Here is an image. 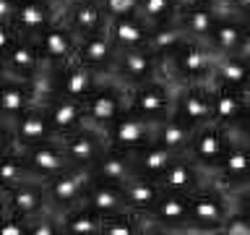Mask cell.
Here are the masks:
<instances>
[{
	"instance_id": "6da1fadb",
	"label": "cell",
	"mask_w": 250,
	"mask_h": 235,
	"mask_svg": "<svg viewBox=\"0 0 250 235\" xmlns=\"http://www.w3.org/2000/svg\"><path fill=\"white\" fill-rule=\"evenodd\" d=\"M219 55L214 47L203 39H190L188 37L175 52L164 60L167 73L177 84H211L214 81V66Z\"/></svg>"
},
{
	"instance_id": "7a4b0ae2",
	"label": "cell",
	"mask_w": 250,
	"mask_h": 235,
	"mask_svg": "<svg viewBox=\"0 0 250 235\" xmlns=\"http://www.w3.org/2000/svg\"><path fill=\"white\" fill-rule=\"evenodd\" d=\"M232 212V193L214 178L190 191V233H219L227 214Z\"/></svg>"
},
{
	"instance_id": "3957f363",
	"label": "cell",
	"mask_w": 250,
	"mask_h": 235,
	"mask_svg": "<svg viewBox=\"0 0 250 235\" xmlns=\"http://www.w3.org/2000/svg\"><path fill=\"white\" fill-rule=\"evenodd\" d=\"M128 102H130V86L120 81L115 73H102V81L97 84V89L83 99L86 123L104 131L109 123H115L128 110Z\"/></svg>"
},
{
	"instance_id": "277c9868",
	"label": "cell",
	"mask_w": 250,
	"mask_h": 235,
	"mask_svg": "<svg viewBox=\"0 0 250 235\" xmlns=\"http://www.w3.org/2000/svg\"><path fill=\"white\" fill-rule=\"evenodd\" d=\"M175 89H177V81L175 78H164V76H156V78H151V81L136 84V86H130L128 107L133 110V113L159 123L172 113Z\"/></svg>"
},
{
	"instance_id": "5b68a950",
	"label": "cell",
	"mask_w": 250,
	"mask_h": 235,
	"mask_svg": "<svg viewBox=\"0 0 250 235\" xmlns=\"http://www.w3.org/2000/svg\"><path fill=\"white\" fill-rule=\"evenodd\" d=\"M229 144H232V131L222 123L211 120V123H203L195 128V136H193L185 154L214 178V172H216L219 164H222Z\"/></svg>"
},
{
	"instance_id": "8992f818",
	"label": "cell",
	"mask_w": 250,
	"mask_h": 235,
	"mask_svg": "<svg viewBox=\"0 0 250 235\" xmlns=\"http://www.w3.org/2000/svg\"><path fill=\"white\" fill-rule=\"evenodd\" d=\"M91 180H94L91 167H78V164H70L68 170L60 172V175L50 178L44 183V188H47V199H50L52 209L60 214V212L83 204L86 201V188H89Z\"/></svg>"
},
{
	"instance_id": "52a82bcc",
	"label": "cell",
	"mask_w": 250,
	"mask_h": 235,
	"mask_svg": "<svg viewBox=\"0 0 250 235\" xmlns=\"http://www.w3.org/2000/svg\"><path fill=\"white\" fill-rule=\"evenodd\" d=\"M102 133H104L109 146L125 149V152H136V149L151 144V141L156 139V123L148 120V118H144V115H138V113H133V110L128 107L115 123H109Z\"/></svg>"
},
{
	"instance_id": "ba28073f",
	"label": "cell",
	"mask_w": 250,
	"mask_h": 235,
	"mask_svg": "<svg viewBox=\"0 0 250 235\" xmlns=\"http://www.w3.org/2000/svg\"><path fill=\"white\" fill-rule=\"evenodd\" d=\"M112 73L128 86H136V84L151 81V78H156V76H164L167 68H164V60L159 58V55H154L146 45V47H133V50H120L117 52Z\"/></svg>"
},
{
	"instance_id": "9c48e42d",
	"label": "cell",
	"mask_w": 250,
	"mask_h": 235,
	"mask_svg": "<svg viewBox=\"0 0 250 235\" xmlns=\"http://www.w3.org/2000/svg\"><path fill=\"white\" fill-rule=\"evenodd\" d=\"M214 180L219 186H224L229 193L250 186V141L242 139L237 131H232V144L227 149L222 164L216 167Z\"/></svg>"
},
{
	"instance_id": "30bf717a",
	"label": "cell",
	"mask_w": 250,
	"mask_h": 235,
	"mask_svg": "<svg viewBox=\"0 0 250 235\" xmlns=\"http://www.w3.org/2000/svg\"><path fill=\"white\" fill-rule=\"evenodd\" d=\"M172 113L195 128L214 120V84H177Z\"/></svg>"
},
{
	"instance_id": "8fae6325",
	"label": "cell",
	"mask_w": 250,
	"mask_h": 235,
	"mask_svg": "<svg viewBox=\"0 0 250 235\" xmlns=\"http://www.w3.org/2000/svg\"><path fill=\"white\" fill-rule=\"evenodd\" d=\"M37 42H39V50H42V58H44L47 66L60 68V66H65V63L76 60L78 37L70 31V26L65 24L62 16H58V19L37 37Z\"/></svg>"
},
{
	"instance_id": "7c38bea8",
	"label": "cell",
	"mask_w": 250,
	"mask_h": 235,
	"mask_svg": "<svg viewBox=\"0 0 250 235\" xmlns=\"http://www.w3.org/2000/svg\"><path fill=\"white\" fill-rule=\"evenodd\" d=\"M19 146V144H16ZM26 164L31 167L34 175H39L42 180H50L55 175H60L62 170L70 167V160L62 149V136L42 141V144H31V146H19Z\"/></svg>"
},
{
	"instance_id": "4fadbf2b",
	"label": "cell",
	"mask_w": 250,
	"mask_h": 235,
	"mask_svg": "<svg viewBox=\"0 0 250 235\" xmlns=\"http://www.w3.org/2000/svg\"><path fill=\"white\" fill-rule=\"evenodd\" d=\"M62 149H65L70 164L78 167H94V162L102 157V152L107 149V139L104 133L94 125L83 123L81 128H76L73 133L62 136Z\"/></svg>"
},
{
	"instance_id": "5bb4252c",
	"label": "cell",
	"mask_w": 250,
	"mask_h": 235,
	"mask_svg": "<svg viewBox=\"0 0 250 235\" xmlns=\"http://www.w3.org/2000/svg\"><path fill=\"white\" fill-rule=\"evenodd\" d=\"M156 230H177L188 233V222H190V193L183 191H164L162 199L156 201V207L148 214Z\"/></svg>"
},
{
	"instance_id": "9a60e30c",
	"label": "cell",
	"mask_w": 250,
	"mask_h": 235,
	"mask_svg": "<svg viewBox=\"0 0 250 235\" xmlns=\"http://www.w3.org/2000/svg\"><path fill=\"white\" fill-rule=\"evenodd\" d=\"M60 16L65 19L70 31L78 37V42H81L83 37L107 29V24H109L102 0H70V3L62 8Z\"/></svg>"
},
{
	"instance_id": "2e32d148",
	"label": "cell",
	"mask_w": 250,
	"mask_h": 235,
	"mask_svg": "<svg viewBox=\"0 0 250 235\" xmlns=\"http://www.w3.org/2000/svg\"><path fill=\"white\" fill-rule=\"evenodd\" d=\"M117 52H120V47L115 45L109 29H102V31H97V34H89V37H83L81 42H78L76 60H81L83 66L94 68L97 73H112Z\"/></svg>"
},
{
	"instance_id": "e0dca14e",
	"label": "cell",
	"mask_w": 250,
	"mask_h": 235,
	"mask_svg": "<svg viewBox=\"0 0 250 235\" xmlns=\"http://www.w3.org/2000/svg\"><path fill=\"white\" fill-rule=\"evenodd\" d=\"M102 81V73L83 66L81 60H70L65 66L55 68V94H65L73 99H86Z\"/></svg>"
},
{
	"instance_id": "ac0fdd59",
	"label": "cell",
	"mask_w": 250,
	"mask_h": 235,
	"mask_svg": "<svg viewBox=\"0 0 250 235\" xmlns=\"http://www.w3.org/2000/svg\"><path fill=\"white\" fill-rule=\"evenodd\" d=\"M47 180H29V183H21L5 191V201H8V212H13L16 217L21 219H34L39 214L52 209L50 199H47Z\"/></svg>"
},
{
	"instance_id": "d6986e66",
	"label": "cell",
	"mask_w": 250,
	"mask_h": 235,
	"mask_svg": "<svg viewBox=\"0 0 250 235\" xmlns=\"http://www.w3.org/2000/svg\"><path fill=\"white\" fill-rule=\"evenodd\" d=\"M206 180H211V175L201 167V164H195L188 154H177L175 162H172L169 167L164 170L159 178H156V183H159L164 191H183V193H190V191H195L198 186L206 183Z\"/></svg>"
},
{
	"instance_id": "ffe728a7",
	"label": "cell",
	"mask_w": 250,
	"mask_h": 235,
	"mask_svg": "<svg viewBox=\"0 0 250 235\" xmlns=\"http://www.w3.org/2000/svg\"><path fill=\"white\" fill-rule=\"evenodd\" d=\"M42 107L58 136H68V133H73L76 128H81L86 123L83 99H73V97H65V94H52Z\"/></svg>"
},
{
	"instance_id": "44dd1931",
	"label": "cell",
	"mask_w": 250,
	"mask_h": 235,
	"mask_svg": "<svg viewBox=\"0 0 250 235\" xmlns=\"http://www.w3.org/2000/svg\"><path fill=\"white\" fill-rule=\"evenodd\" d=\"M219 19H222V13H219L216 3H208V0H190L177 13V21L185 29V34L190 39H203V42L211 37Z\"/></svg>"
},
{
	"instance_id": "7402d4cb",
	"label": "cell",
	"mask_w": 250,
	"mask_h": 235,
	"mask_svg": "<svg viewBox=\"0 0 250 235\" xmlns=\"http://www.w3.org/2000/svg\"><path fill=\"white\" fill-rule=\"evenodd\" d=\"M58 16H60V11L52 0H21L13 26L21 37L37 39Z\"/></svg>"
},
{
	"instance_id": "603a6c76",
	"label": "cell",
	"mask_w": 250,
	"mask_h": 235,
	"mask_svg": "<svg viewBox=\"0 0 250 235\" xmlns=\"http://www.w3.org/2000/svg\"><path fill=\"white\" fill-rule=\"evenodd\" d=\"M206 42L214 47L216 55H240V52H245L248 50V31H245V24H242V16H237V13L222 16Z\"/></svg>"
},
{
	"instance_id": "cb8c5ba5",
	"label": "cell",
	"mask_w": 250,
	"mask_h": 235,
	"mask_svg": "<svg viewBox=\"0 0 250 235\" xmlns=\"http://www.w3.org/2000/svg\"><path fill=\"white\" fill-rule=\"evenodd\" d=\"M3 58H5L8 70H11L13 76H19V78H26V81H31L44 66L39 42L31 39V37H21V34H19V39L11 45V50H8Z\"/></svg>"
},
{
	"instance_id": "d4e9b609",
	"label": "cell",
	"mask_w": 250,
	"mask_h": 235,
	"mask_svg": "<svg viewBox=\"0 0 250 235\" xmlns=\"http://www.w3.org/2000/svg\"><path fill=\"white\" fill-rule=\"evenodd\" d=\"M13 136H16V144L19 146H31V144H42V141L58 139V133H55L44 107L34 105L13 123Z\"/></svg>"
},
{
	"instance_id": "484cf974",
	"label": "cell",
	"mask_w": 250,
	"mask_h": 235,
	"mask_svg": "<svg viewBox=\"0 0 250 235\" xmlns=\"http://www.w3.org/2000/svg\"><path fill=\"white\" fill-rule=\"evenodd\" d=\"M29 107H34V94H31V84L26 78L11 76L8 81L0 84V118L3 120L16 123Z\"/></svg>"
},
{
	"instance_id": "4316f807",
	"label": "cell",
	"mask_w": 250,
	"mask_h": 235,
	"mask_svg": "<svg viewBox=\"0 0 250 235\" xmlns=\"http://www.w3.org/2000/svg\"><path fill=\"white\" fill-rule=\"evenodd\" d=\"M91 172H94V178H102V180H109V183L123 186V183H128L130 178H136V164H133L130 152L107 144L102 157L94 162Z\"/></svg>"
},
{
	"instance_id": "83f0119b",
	"label": "cell",
	"mask_w": 250,
	"mask_h": 235,
	"mask_svg": "<svg viewBox=\"0 0 250 235\" xmlns=\"http://www.w3.org/2000/svg\"><path fill=\"white\" fill-rule=\"evenodd\" d=\"M109 34L120 50H133V47H146L151 37V24L141 13L133 16H120V19H109L107 24Z\"/></svg>"
},
{
	"instance_id": "f1b7e54d",
	"label": "cell",
	"mask_w": 250,
	"mask_h": 235,
	"mask_svg": "<svg viewBox=\"0 0 250 235\" xmlns=\"http://www.w3.org/2000/svg\"><path fill=\"white\" fill-rule=\"evenodd\" d=\"M248 102H250V92L214 84V120L227 125V128H234L242 113H245Z\"/></svg>"
},
{
	"instance_id": "f546056e",
	"label": "cell",
	"mask_w": 250,
	"mask_h": 235,
	"mask_svg": "<svg viewBox=\"0 0 250 235\" xmlns=\"http://www.w3.org/2000/svg\"><path fill=\"white\" fill-rule=\"evenodd\" d=\"M130 157H133V164H136V175L156 180L172 162H175L177 154L172 152L169 146H164L159 139H154L151 144H146V146L136 149V152H130Z\"/></svg>"
},
{
	"instance_id": "4dcf8cb0",
	"label": "cell",
	"mask_w": 250,
	"mask_h": 235,
	"mask_svg": "<svg viewBox=\"0 0 250 235\" xmlns=\"http://www.w3.org/2000/svg\"><path fill=\"white\" fill-rule=\"evenodd\" d=\"M211 84H222L229 89L250 92V60L245 52L240 55H219L216 66H214V81Z\"/></svg>"
},
{
	"instance_id": "1f68e13d",
	"label": "cell",
	"mask_w": 250,
	"mask_h": 235,
	"mask_svg": "<svg viewBox=\"0 0 250 235\" xmlns=\"http://www.w3.org/2000/svg\"><path fill=\"white\" fill-rule=\"evenodd\" d=\"M86 204H91L104 217L117 214V212H128V201H125L123 186L109 183V180H102V178H94L89 183V188H86Z\"/></svg>"
},
{
	"instance_id": "d6a6232c",
	"label": "cell",
	"mask_w": 250,
	"mask_h": 235,
	"mask_svg": "<svg viewBox=\"0 0 250 235\" xmlns=\"http://www.w3.org/2000/svg\"><path fill=\"white\" fill-rule=\"evenodd\" d=\"M123 191H125V201H128V209L136 212V214H151V209L156 207V201L162 199L164 188L156 183L154 178H144V175H136L130 178L128 183H123Z\"/></svg>"
},
{
	"instance_id": "836d02e7",
	"label": "cell",
	"mask_w": 250,
	"mask_h": 235,
	"mask_svg": "<svg viewBox=\"0 0 250 235\" xmlns=\"http://www.w3.org/2000/svg\"><path fill=\"white\" fill-rule=\"evenodd\" d=\"M60 225H62V233L65 235H102L104 214L83 201L73 209L60 212Z\"/></svg>"
},
{
	"instance_id": "e575fe53",
	"label": "cell",
	"mask_w": 250,
	"mask_h": 235,
	"mask_svg": "<svg viewBox=\"0 0 250 235\" xmlns=\"http://www.w3.org/2000/svg\"><path fill=\"white\" fill-rule=\"evenodd\" d=\"M193 136H195V125L188 123L185 118L175 115V113H169L164 120L156 123V139H159L164 146H169L175 154H185Z\"/></svg>"
},
{
	"instance_id": "d590c367",
	"label": "cell",
	"mask_w": 250,
	"mask_h": 235,
	"mask_svg": "<svg viewBox=\"0 0 250 235\" xmlns=\"http://www.w3.org/2000/svg\"><path fill=\"white\" fill-rule=\"evenodd\" d=\"M29 180H42V178L31 172L21 149L13 146L11 152H5L0 157V191H11V188L21 186V183H29Z\"/></svg>"
},
{
	"instance_id": "8d00e7d4",
	"label": "cell",
	"mask_w": 250,
	"mask_h": 235,
	"mask_svg": "<svg viewBox=\"0 0 250 235\" xmlns=\"http://www.w3.org/2000/svg\"><path fill=\"white\" fill-rule=\"evenodd\" d=\"M188 39L185 29L180 26V21H169V24H159V26H151V37H148V50L154 55H159L162 60H167L172 52L177 50Z\"/></svg>"
},
{
	"instance_id": "74e56055",
	"label": "cell",
	"mask_w": 250,
	"mask_h": 235,
	"mask_svg": "<svg viewBox=\"0 0 250 235\" xmlns=\"http://www.w3.org/2000/svg\"><path fill=\"white\" fill-rule=\"evenodd\" d=\"M138 13L144 16V19L151 24V26L177 21L180 0H141V11H138Z\"/></svg>"
},
{
	"instance_id": "f35d334b",
	"label": "cell",
	"mask_w": 250,
	"mask_h": 235,
	"mask_svg": "<svg viewBox=\"0 0 250 235\" xmlns=\"http://www.w3.org/2000/svg\"><path fill=\"white\" fill-rule=\"evenodd\" d=\"M219 233L222 235H250V219L242 214L240 209L232 207V212L227 214V219H224V225H222Z\"/></svg>"
},
{
	"instance_id": "ab89813d",
	"label": "cell",
	"mask_w": 250,
	"mask_h": 235,
	"mask_svg": "<svg viewBox=\"0 0 250 235\" xmlns=\"http://www.w3.org/2000/svg\"><path fill=\"white\" fill-rule=\"evenodd\" d=\"M107 11V19H120V16H133L141 11V0H102Z\"/></svg>"
},
{
	"instance_id": "60d3db41",
	"label": "cell",
	"mask_w": 250,
	"mask_h": 235,
	"mask_svg": "<svg viewBox=\"0 0 250 235\" xmlns=\"http://www.w3.org/2000/svg\"><path fill=\"white\" fill-rule=\"evenodd\" d=\"M16 146V136H13V123H8L0 118V157L5 152H11Z\"/></svg>"
},
{
	"instance_id": "b9f144b4",
	"label": "cell",
	"mask_w": 250,
	"mask_h": 235,
	"mask_svg": "<svg viewBox=\"0 0 250 235\" xmlns=\"http://www.w3.org/2000/svg\"><path fill=\"white\" fill-rule=\"evenodd\" d=\"M19 39V31H16V26H11V24H0V55H5L8 50H11V45Z\"/></svg>"
},
{
	"instance_id": "7bdbcfd3",
	"label": "cell",
	"mask_w": 250,
	"mask_h": 235,
	"mask_svg": "<svg viewBox=\"0 0 250 235\" xmlns=\"http://www.w3.org/2000/svg\"><path fill=\"white\" fill-rule=\"evenodd\" d=\"M16 13H19V0H0V24H16Z\"/></svg>"
},
{
	"instance_id": "ee69618b",
	"label": "cell",
	"mask_w": 250,
	"mask_h": 235,
	"mask_svg": "<svg viewBox=\"0 0 250 235\" xmlns=\"http://www.w3.org/2000/svg\"><path fill=\"white\" fill-rule=\"evenodd\" d=\"M232 207L240 209L242 214L250 219V186L242 188V191H234V193H232Z\"/></svg>"
},
{
	"instance_id": "f6af8a7d",
	"label": "cell",
	"mask_w": 250,
	"mask_h": 235,
	"mask_svg": "<svg viewBox=\"0 0 250 235\" xmlns=\"http://www.w3.org/2000/svg\"><path fill=\"white\" fill-rule=\"evenodd\" d=\"M232 131H237L242 139H248L250 141V102H248V107H245V113H242V118L237 120V125H234Z\"/></svg>"
},
{
	"instance_id": "bcb514c9",
	"label": "cell",
	"mask_w": 250,
	"mask_h": 235,
	"mask_svg": "<svg viewBox=\"0 0 250 235\" xmlns=\"http://www.w3.org/2000/svg\"><path fill=\"white\" fill-rule=\"evenodd\" d=\"M227 5L232 8L234 13H240V16H245V13H250V0H224Z\"/></svg>"
},
{
	"instance_id": "7dc6e473",
	"label": "cell",
	"mask_w": 250,
	"mask_h": 235,
	"mask_svg": "<svg viewBox=\"0 0 250 235\" xmlns=\"http://www.w3.org/2000/svg\"><path fill=\"white\" fill-rule=\"evenodd\" d=\"M13 73H11V70H8V66H5V58H3V55H0V84H3V81H8V78H11Z\"/></svg>"
},
{
	"instance_id": "c3c4849f",
	"label": "cell",
	"mask_w": 250,
	"mask_h": 235,
	"mask_svg": "<svg viewBox=\"0 0 250 235\" xmlns=\"http://www.w3.org/2000/svg\"><path fill=\"white\" fill-rule=\"evenodd\" d=\"M5 212H8V201H5V191H0V219L5 217Z\"/></svg>"
},
{
	"instance_id": "681fc988",
	"label": "cell",
	"mask_w": 250,
	"mask_h": 235,
	"mask_svg": "<svg viewBox=\"0 0 250 235\" xmlns=\"http://www.w3.org/2000/svg\"><path fill=\"white\" fill-rule=\"evenodd\" d=\"M242 24H245V31H248V47H250V13L242 16Z\"/></svg>"
},
{
	"instance_id": "f907efd6",
	"label": "cell",
	"mask_w": 250,
	"mask_h": 235,
	"mask_svg": "<svg viewBox=\"0 0 250 235\" xmlns=\"http://www.w3.org/2000/svg\"><path fill=\"white\" fill-rule=\"evenodd\" d=\"M52 3H55V5H58V11L62 13V8H65V5L70 3V0H52Z\"/></svg>"
},
{
	"instance_id": "816d5d0a",
	"label": "cell",
	"mask_w": 250,
	"mask_h": 235,
	"mask_svg": "<svg viewBox=\"0 0 250 235\" xmlns=\"http://www.w3.org/2000/svg\"><path fill=\"white\" fill-rule=\"evenodd\" d=\"M185 3H190V0H180V8H183V5H185Z\"/></svg>"
},
{
	"instance_id": "f5cc1de1",
	"label": "cell",
	"mask_w": 250,
	"mask_h": 235,
	"mask_svg": "<svg viewBox=\"0 0 250 235\" xmlns=\"http://www.w3.org/2000/svg\"><path fill=\"white\" fill-rule=\"evenodd\" d=\"M245 55H248V60H250V47H248V50H245Z\"/></svg>"
},
{
	"instance_id": "db71d44e",
	"label": "cell",
	"mask_w": 250,
	"mask_h": 235,
	"mask_svg": "<svg viewBox=\"0 0 250 235\" xmlns=\"http://www.w3.org/2000/svg\"><path fill=\"white\" fill-rule=\"evenodd\" d=\"M208 3H219V0H208Z\"/></svg>"
},
{
	"instance_id": "11a10c76",
	"label": "cell",
	"mask_w": 250,
	"mask_h": 235,
	"mask_svg": "<svg viewBox=\"0 0 250 235\" xmlns=\"http://www.w3.org/2000/svg\"><path fill=\"white\" fill-rule=\"evenodd\" d=\"M19 3H21V0H19Z\"/></svg>"
}]
</instances>
